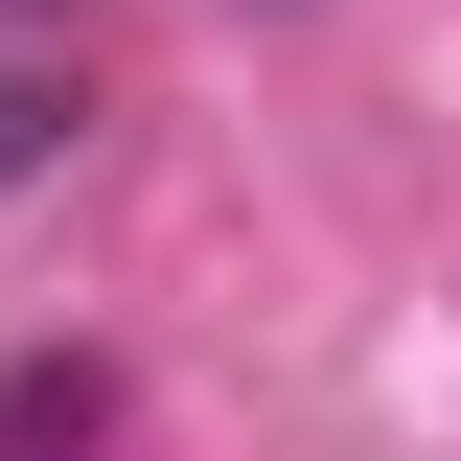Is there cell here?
I'll return each instance as SVG.
<instances>
[{"label":"cell","mask_w":461,"mask_h":461,"mask_svg":"<svg viewBox=\"0 0 461 461\" xmlns=\"http://www.w3.org/2000/svg\"><path fill=\"white\" fill-rule=\"evenodd\" d=\"M69 139H93V93H69V69H0V185H47Z\"/></svg>","instance_id":"obj_1"}]
</instances>
